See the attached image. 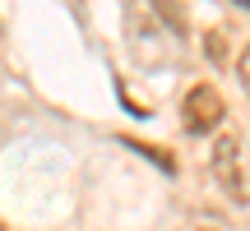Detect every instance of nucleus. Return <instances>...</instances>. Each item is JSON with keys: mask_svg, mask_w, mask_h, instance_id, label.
Returning <instances> with one entry per match:
<instances>
[{"mask_svg": "<svg viewBox=\"0 0 250 231\" xmlns=\"http://www.w3.org/2000/svg\"><path fill=\"white\" fill-rule=\"evenodd\" d=\"M223 116H227V107H223V97H218L213 83H190L186 88V97H181V125H186L190 134L218 130Z\"/></svg>", "mask_w": 250, "mask_h": 231, "instance_id": "nucleus-2", "label": "nucleus"}, {"mask_svg": "<svg viewBox=\"0 0 250 231\" xmlns=\"http://www.w3.org/2000/svg\"><path fill=\"white\" fill-rule=\"evenodd\" d=\"M195 231H218V227H195Z\"/></svg>", "mask_w": 250, "mask_h": 231, "instance_id": "nucleus-5", "label": "nucleus"}, {"mask_svg": "<svg viewBox=\"0 0 250 231\" xmlns=\"http://www.w3.org/2000/svg\"><path fill=\"white\" fill-rule=\"evenodd\" d=\"M213 180L236 199V204H250V143L241 134H218L213 143Z\"/></svg>", "mask_w": 250, "mask_h": 231, "instance_id": "nucleus-1", "label": "nucleus"}, {"mask_svg": "<svg viewBox=\"0 0 250 231\" xmlns=\"http://www.w3.org/2000/svg\"><path fill=\"white\" fill-rule=\"evenodd\" d=\"M236 5H241V9H250V0H236Z\"/></svg>", "mask_w": 250, "mask_h": 231, "instance_id": "nucleus-4", "label": "nucleus"}, {"mask_svg": "<svg viewBox=\"0 0 250 231\" xmlns=\"http://www.w3.org/2000/svg\"><path fill=\"white\" fill-rule=\"evenodd\" d=\"M236 74H241V83H246V93H250V42L241 46V60H236Z\"/></svg>", "mask_w": 250, "mask_h": 231, "instance_id": "nucleus-3", "label": "nucleus"}]
</instances>
